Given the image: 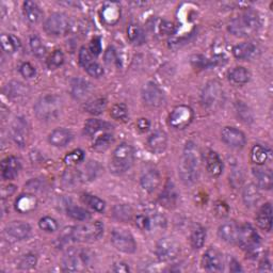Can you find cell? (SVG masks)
<instances>
[{"instance_id":"1","label":"cell","mask_w":273,"mask_h":273,"mask_svg":"<svg viewBox=\"0 0 273 273\" xmlns=\"http://www.w3.org/2000/svg\"><path fill=\"white\" fill-rule=\"evenodd\" d=\"M200 162L201 158L198 146L193 142H188L185 145L178 165V175L185 185L191 186L197 183L199 178Z\"/></svg>"},{"instance_id":"2","label":"cell","mask_w":273,"mask_h":273,"mask_svg":"<svg viewBox=\"0 0 273 273\" xmlns=\"http://www.w3.org/2000/svg\"><path fill=\"white\" fill-rule=\"evenodd\" d=\"M260 27V19L256 12L248 11L236 19L232 20L228 24V31L236 37H250L257 32Z\"/></svg>"},{"instance_id":"3","label":"cell","mask_w":273,"mask_h":273,"mask_svg":"<svg viewBox=\"0 0 273 273\" xmlns=\"http://www.w3.org/2000/svg\"><path fill=\"white\" fill-rule=\"evenodd\" d=\"M63 109L62 100L57 95H45L34 105V113L40 121L49 122L57 120Z\"/></svg>"},{"instance_id":"4","label":"cell","mask_w":273,"mask_h":273,"mask_svg":"<svg viewBox=\"0 0 273 273\" xmlns=\"http://www.w3.org/2000/svg\"><path fill=\"white\" fill-rule=\"evenodd\" d=\"M135 161L134 148L128 143H121L116 147L109 162L110 172L121 175L128 171Z\"/></svg>"},{"instance_id":"5","label":"cell","mask_w":273,"mask_h":273,"mask_svg":"<svg viewBox=\"0 0 273 273\" xmlns=\"http://www.w3.org/2000/svg\"><path fill=\"white\" fill-rule=\"evenodd\" d=\"M93 255L85 249L72 248L67 250L62 259V269L65 272H80L91 266Z\"/></svg>"},{"instance_id":"6","label":"cell","mask_w":273,"mask_h":273,"mask_svg":"<svg viewBox=\"0 0 273 273\" xmlns=\"http://www.w3.org/2000/svg\"><path fill=\"white\" fill-rule=\"evenodd\" d=\"M65 233L72 241L89 242L98 240L104 234V225L101 221H94L69 227Z\"/></svg>"},{"instance_id":"7","label":"cell","mask_w":273,"mask_h":273,"mask_svg":"<svg viewBox=\"0 0 273 273\" xmlns=\"http://www.w3.org/2000/svg\"><path fill=\"white\" fill-rule=\"evenodd\" d=\"M224 99L223 89L220 82L209 81L201 94V103L203 107L209 111L217 110L222 105Z\"/></svg>"},{"instance_id":"8","label":"cell","mask_w":273,"mask_h":273,"mask_svg":"<svg viewBox=\"0 0 273 273\" xmlns=\"http://www.w3.org/2000/svg\"><path fill=\"white\" fill-rule=\"evenodd\" d=\"M44 30L52 37H62L69 30V21L63 13H54L49 15L44 24Z\"/></svg>"},{"instance_id":"9","label":"cell","mask_w":273,"mask_h":273,"mask_svg":"<svg viewBox=\"0 0 273 273\" xmlns=\"http://www.w3.org/2000/svg\"><path fill=\"white\" fill-rule=\"evenodd\" d=\"M111 242L114 248L122 253L133 254L137 250L134 236L126 230H114L111 234Z\"/></svg>"},{"instance_id":"10","label":"cell","mask_w":273,"mask_h":273,"mask_svg":"<svg viewBox=\"0 0 273 273\" xmlns=\"http://www.w3.org/2000/svg\"><path fill=\"white\" fill-rule=\"evenodd\" d=\"M193 117H195V113L188 106H177L170 113L169 125L175 129H184L190 125Z\"/></svg>"},{"instance_id":"11","label":"cell","mask_w":273,"mask_h":273,"mask_svg":"<svg viewBox=\"0 0 273 273\" xmlns=\"http://www.w3.org/2000/svg\"><path fill=\"white\" fill-rule=\"evenodd\" d=\"M237 243H238L243 250L252 252L255 249L258 248V245L260 243V238L252 225L243 224L239 226V233H238Z\"/></svg>"},{"instance_id":"12","label":"cell","mask_w":273,"mask_h":273,"mask_svg":"<svg viewBox=\"0 0 273 273\" xmlns=\"http://www.w3.org/2000/svg\"><path fill=\"white\" fill-rule=\"evenodd\" d=\"M179 245L174 239L164 237L157 242L156 255L161 261H171L178 256Z\"/></svg>"},{"instance_id":"13","label":"cell","mask_w":273,"mask_h":273,"mask_svg":"<svg viewBox=\"0 0 273 273\" xmlns=\"http://www.w3.org/2000/svg\"><path fill=\"white\" fill-rule=\"evenodd\" d=\"M10 133L16 145H19L20 147L26 146V144L28 143L30 136L28 122L26 121L25 118H16L12 123Z\"/></svg>"},{"instance_id":"14","label":"cell","mask_w":273,"mask_h":273,"mask_svg":"<svg viewBox=\"0 0 273 273\" xmlns=\"http://www.w3.org/2000/svg\"><path fill=\"white\" fill-rule=\"evenodd\" d=\"M142 100L148 107L158 108L164 103V94L157 84L147 82L142 87Z\"/></svg>"},{"instance_id":"15","label":"cell","mask_w":273,"mask_h":273,"mask_svg":"<svg viewBox=\"0 0 273 273\" xmlns=\"http://www.w3.org/2000/svg\"><path fill=\"white\" fill-rule=\"evenodd\" d=\"M30 233V225L24 221H13L9 223L5 228V235L7 236V238L13 241H20L28 238Z\"/></svg>"},{"instance_id":"16","label":"cell","mask_w":273,"mask_h":273,"mask_svg":"<svg viewBox=\"0 0 273 273\" xmlns=\"http://www.w3.org/2000/svg\"><path fill=\"white\" fill-rule=\"evenodd\" d=\"M221 139L232 148H242L245 145L246 138L241 130L235 127H225L222 129Z\"/></svg>"},{"instance_id":"17","label":"cell","mask_w":273,"mask_h":273,"mask_svg":"<svg viewBox=\"0 0 273 273\" xmlns=\"http://www.w3.org/2000/svg\"><path fill=\"white\" fill-rule=\"evenodd\" d=\"M202 267L209 272H221L223 270L222 255L216 249L207 250L202 257Z\"/></svg>"},{"instance_id":"18","label":"cell","mask_w":273,"mask_h":273,"mask_svg":"<svg viewBox=\"0 0 273 273\" xmlns=\"http://www.w3.org/2000/svg\"><path fill=\"white\" fill-rule=\"evenodd\" d=\"M92 91V84L84 78L77 77L70 82V94L77 101L86 99Z\"/></svg>"},{"instance_id":"19","label":"cell","mask_w":273,"mask_h":273,"mask_svg":"<svg viewBox=\"0 0 273 273\" xmlns=\"http://www.w3.org/2000/svg\"><path fill=\"white\" fill-rule=\"evenodd\" d=\"M161 183L160 173L156 169H147L143 172L142 176L140 178L141 187H142L147 192L155 191Z\"/></svg>"},{"instance_id":"20","label":"cell","mask_w":273,"mask_h":273,"mask_svg":"<svg viewBox=\"0 0 273 273\" xmlns=\"http://www.w3.org/2000/svg\"><path fill=\"white\" fill-rule=\"evenodd\" d=\"M239 233V225L234 221L224 222L220 225L218 230V235L220 238L227 243H237Z\"/></svg>"},{"instance_id":"21","label":"cell","mask_w":273,"mask_h":273,"mask_svg":"<svg viewBox=\"0 0 273 273\" xmlns=\"http://www.w3.org/2000/svg\"><path fill=\"white\" fill-rule=\"evenodd\" d=\"M168 146V136L162 130H156L147 139V147L153 153L160 154Z\"/></svg>"},{"instance_id":"22","label":"cell","mask_w":273,"mask_h":273,"mask_svg":"<svg viewBox=\"0 0 273 273\" xmlns=\"http://www.w3.org/2000/svg\"><path fill=\"white\" fill-rule=\"evenodd\" d=\"M21 170V162L14 156L7 157L2 162V175L6 180L14 179Z\"/></svg>"},{"instance_id":"23","label":"cell","mask_w":273,"mask_h":273,"mask_svg":"<svg viewBox=\"0 0 273 273\" xmlns=\"http://www.w3.org/2000/svg\"><path fill=\"white\" fill-rule=\"evenodd\" d=\"M205 165L207 172L214 176V177H218L221 175L223 171V162L221 158L214 151H208L205 155Z\"/></svg>"},{"instance_id":"24","label":"cell","mask_w":273,"mask_h":273,"mask_svg":"<svg viewBox=\"0 0 273 273\" xmlns=\"http://www.w3.org/2000/svg\"><path fill=\"white\" fill-rule=\"evenodd\" d=\"M272 214H273V210L270 203H267L260 207V209L258 210V213L256 215V224L258 225L259 228H261V230L266 232L271 231L272 220H273Z\"/></svg>"},{"instance_id":"25","label":"cell","mask_w":273,"mask_h":273,"mask_svg":"<svg viewBox=\"0 0 273 273\" xmlns=\"http://www.w3.org/2000/svg\"><path fill=\"white\" fill-rule=\"evenodd\" d=\"M73 139V135L68 129L58 128L55 129L48 137V141L51 145L56 147H62L67 145Z\"/></svg>"},{"instance_id":"26","label":"cell","mask_w":273,"mask_h":273,"mask_svg":"<svg viewBox=\"0 0 273 273\" xmlns=\"http://www.w3.org/2000/svg\"><path fill=\"white\" fill-rule=\"evenodd\" d=\"M253 175L256 179V186L263 190H270L273 186L272 172L268 169L255 168L253 169Z\"/></svg>"},{"instance_id":"27","label":"cell","mask_w":273,"mask_h":273,"mask_svg":"<svg viewBox=\"0 0 273 273\" xmlns=\"http://www.w3.org/2000/svg\"><path fill=\"white\" fill-rule=\"evenodd\" d=\"M242 200L246 207H254L258 204L260 200V193L256 185H246L242 191Z\"/></svg>"},{"instance_id":"28","label":"cell","mask_w":273,"mask_h":273,"mask_svg":"<svg viewBox=\"0 0 273 273\" xmlns=\"http://www.w3.org/2000/svg\"><path fill=\"white\" fill-rule=\"evenodd\" d=\"M110 129H112V126L109 123L96 119L87 120L84 124V134L87 136H95L101 131H107Z\"/></svg>"},{"instance_id":"29","label":"cell","mask_w":273,"mask_h":273,"mask_svg":"<svg viewBox=\"0 0 273 273\" xmlns=\"http://www.w3.org/2000/svg\"><path fill=\"white\" fill-rule=\"evenodd\" d=\"M256 54V47L252 43H241L233 48V55L238 60L251 59Z\"/></svg>"},{"instance_id":"30","label":"cell","mask_w":273,"mask_h":273,"mask_svg":"<svg viewBox=\"0 0 273 273\" xmlns=\"http://www.w3.org/2000/svg\"><path fill=\"white\" fill-rule=\"evenodd\" d=\"M82 181V174L75 169H67L62 174V184L66 189L78 187Z\"/></svg>"},{"instance_id":"31","label":"cell","mask_w":273,"mask_h":273,"mask_svg":"<svg viewBox=\"0 0 273 273\" xmlns=\"http://www.w3.org/2000/svg\"><path fill=\"white\" fill-rule=\"evenodd\" d=\"M24 15L31 24H38L42 20V11L37 3L26 2L24 3Z\"/></svg>"},{"instance_id":"32","label":"cell","mask_w":273,"mask_h":273,"mask_svg":"<svg viewBox=\"0 0 273 273\" xmlns=\"http://www.w3.org/2000/svg\"><path fill=\"white\" fill-rule=\"evenodd\" d=\"M16 210L22 214H27L37 207V199L31 195H23L16 201Z\"/></svg>"},{"instance_id":"33","label":"cell","mask_w":273,"mask_h":273,"mask_svg":"<svg viewBox=\"0 0 273 273\" xmlns=\"http://www.w3.org/2000/svg\"><path fill=\"white\" fill-rule=\"evenodd\" d=\"M176 200H177V193H176L174 186L170 183L166 184V186L159 198L161 205L166 208H171L176 204Z\"/></svg>"},{"instance_id":"34","label":"cell","mask_w":273,"mask_h":273,"mask_svg":"<svg viewBox=\"0 0 273 273\" xmlns=\"http://www.w3.org/2000/svg\"><path fill=\"white\" fill-rule=\"evenodd\" d=\"M0 43L7 54H14L21 48V41L12 34H3L0 38Z\"/></svg>"},{"instance_id":"35","label":"cell","mask_w":273,"mask_h":273,"mask_svg":"<svg viewBox=\"0 0 273 273\" xmlns=\"http://www.w3.org/2000/svg\"><path fill=\"white\" fill-rule=\"evenodd\" d=\"M250 77L251 75L249 70L242 66L235 67L228 73V79H230L231 82L235 84H244L246 82H249Z\"/></svg>"},{"instance_id":"36","label":"cell","mask_w":273,"mask_h":273,"mask_svg":"<svg viewBox=\"0 0 273 273\" xmlns=\"http://www.w3.org/2000/svg\"><path fill=\"white\" fill-rule=\"evenodd\" d=\"M106 107H107V101L104 98H95L90 101H87L84 105V110L93 114V116H99V114H102Z\"/></svg>"},{"instance_id":"37","label":"cell","mask_w":273,"mask_h":273,"mask_svg":"<svg viewBox=\"0 0 273 273\" xmlns=\"http://www.w3.org/2000/svg\"><path fill=\"white\" fill-rule=\"evenodd\" d=\"M102 17L106 24L114 25L120 19V10L116 4H109L102 11Z\"/></svg>"},{"instance_id":"38","label":"cell","mask_w":273,"mask_h":273,"mask_svg":"<svg viewBox=\"0 0 273 273\" xmlns=\"http://www.w3.org/2000/svg\"><path fill=\"white\" fill-rule=\"evenodd\" d=\"M113 217L116 218L119 221L122 222H127L133 219L134 216V210L129 205L126 204H119L113 207Z\"/></svg>"},{"instance_id":"39","label":"cell","mask_w":273,"mask_h":273,"mask_svg":"<svg viewBox=\"0 0 273 273\" xmlns=\"http://www.w3.org/2000/svg\"><path fill=\"white\" fill-rule=\"evenodd\" d=\"M113 141L114 139L111 134L105 133L95 138V140L93 141L92 147L96 152H105V151H107L109 146L113 143Z\"/></svg>"},{"instance_id":"40","label":"cell","mask_w":273,"mask_h":273,"mask_svg":"<svg viewBox=\"0 0 273 273\" xmlns=\"http://www.w3.org/2000/svg\"><path fill=\"white\" fill-rule=\"evenodd\" d=\"M269 151L267 148H265L263 146L259 145V144H256L254 145L252 151H251V158H252V161L254 163H256L258 165H261V164H265V162L268 160L269 158Z\"/></svg>"},{"instance_id":"41","label":"cell","mask_w":273,"mask_h":273,"mask_svg":"<svg viewBox=\"0 0 273 273\" xmlns=\"http://www.w3.org/2000/svg\"><path fill=\"white\" fill-rule=\"evenodd\" d=\"M26 86L19 81H12L6 85L5 92L8 95V98L10 99H20L22 96L26 94Z\"/></svg>"},{"instance_id":"42","label":"cell","mask_w":273,"mask_h":273,"mask_svg":"<svg viewBox=\"0 0 273 273\" xmlns=\"http://www.w3.org/2000/svg\"><path fill=\"white\" fill-rule=\"evenodd\" d=\"M236 112L238 118L245 123V124H251V123L254 121V116L252 110L246 106L243 102H237L235 105Z\"/></svg>"},{"instance_id":"43","label":"cell","mask_w":273,"mask_h":273,"mask_svg":"<svg viewBox=\"0 0 273 273\" xmlns=\"http://www.w3.org/2000/svg\"><path fill=\"white\" fill-rule=\"evenodd\" d=\"M30 48H31V51L32 54L39 58V59H42L45 57L46 55V47L45 45H44L42 40L38 37V35H32V37L30 38Z\"/></svg>"},{"instance_id":"44","label":"cell","mask_w":273,"mask_h":273,"mask_svg":"<svg viewBox=\"0 0 273 273\" xmlns=\"http://www.w3.org/2000/svg\"><path fill=\"white\" fill-rule=\"evenodd\" d=\"M206 240V231L205 228L203 227H198L196 228L195 231H193L192 235H191V245L192 248L195 250H199L201 249L202 246L204 245Z\"/></svg>"},{"instance_id":"45","label":"cell","mask_w":273,"mask_h":273,"mask_svg":"<svg viewBox=\"0 0 273 273\" xmlns=\"http://www.w3.org/2000/svg\"><path fill=\"white\" fill-rule=\"evenodd\" d=\"M127 35L129 41L134 44H142L145 40V35L142 29L135 24L129 25V27L127 29Z\"/></svg>"},{"instance_id":"46","label":"cell","mask_w":273,"mask_h":273,"mask_svg":"<svg viewBox=\"0 0 273 273\" xmlns=\"http://www.w3.org/2000/svg\"><path fill=\"white\" fill-rule=\"evenodd\" d=\"M66 213L68 217L74 220H77V221H86V220H89L91 218V214L89 211L85 210L84 208L77 206H69L66 210Z\"/></svg>"},{"instance_id":"47","label":"cell","mask_w":273,"mask_h":273,"mask_svg":"<svg viewBox=\"0 0 273 273\" xmlns=\"http://www.w3.org/2000/svg\"><path fill=\"white\" fill-rule=\"evenodd\" d=\"M81 200L84 204H86L92 209L99 211V213H103V211L105 210V207H106L105 202L98 197L91 196V195H82Z\"/></svg>"},{"instance_id":"48","label":"cell","mask_w":273,"mask_h":273,"mask_svg":"<svg viewBox=\"0 0 273 273\" xmlns=\"http://www.w3.org/2000/svg\"><path fill=\"white\" fill-rule=\"evenodd\" d=\"M110 116L117 121L124 122L128 118V108L125 104H116L111 108Z\"/></svg>"},{"instance_id":"49","label":"cell","mask_w":273,"mask_h":273,"mask_svg":"<svg viewBox=\"0 0 273 273\" xmlns=\"http://www.w3.org/2000/svg\"><path fill=\"white\" fill-rule=\"evenodd\" d=\"M64 63V55L61 50H55L47 60V66L50 69H56Z\"/></svg>"},{"instance_id":"50","label":"cell","mask_w":273,"mask_h":273,"mask_svg":"<svg viewBox=\"0 0 273 273\" xmlns=\"http://www.w3.org/2000/svg\"><path fill=\"white\" fill-rule=\"evenodd\" d=\"M84 159V154L81 149H75V151L68 153L64 157V162L65 164L69 166H74L78 163H80Z\"/></svg>"},{"instance_id":"51","label":"cell","mask_w":273,"mask_h":273,"mask_svg":"<svg viewBox=\"0 0 273 273\" xmlns=\"http://www.w3.org/2000/svg\"><path fill=\"white\" fill-rule=\"evenodd\" d=\"M39 226L41 230L45 231L47 233H54L58 230V223L54 218L51 217H44L40 220Z\"/></svg>"},{"instance_id":"52","label":"cell","mask_w":273,"mask_h":273,"mask_svg":"<svg viewBox=\"0 0 273 273\" xmlns=\"http://www.w3.org/2000/svg\"><path fill=\"white\" fill-rule=\"evenodd\" d=\"M37 262H38V259L35 255L33 254L24 255L20 261V268L23 270H29V269L34 268L35 265H37Z\"/></svg>"},{"instance_id":"53","label":"cell","mask_w":273,"mask_h":273,"mask_svg":"<svg viewBox=\"0 0 273 273\" xmlns=\"http://www.w3.org/2000/svg\"><path fill=\"white\" fill-rule=\"evenodd\" d=\"M136 225L142 231H149L153 227L152 223V219L144 216V215H140L136 218Z\"/></svg>"},{"instance_id":"54","label":"cell","mask_w":273,"mask_h":273,"mask_svg":"<svg viewBox=\"0 0 273 273\" xmlns=\"http://www.w3.org/2000/svg\"><path fill=\"white\" fill-rule=\"evenodd\" d=\"M84 69L86 70L87 74L94 78H100L104 75V68L98 62H92L91 64L87 65Z\"/></svg>"},{"instance_id":"55","label":"cell","mask_w":273,"mask_h":273,"mask_svg":"<svg viewBox=\"0 0 273 273\" xmlns=\"http://www.w3.org/2000/svg\"><path fill=\"white\" fill-rule=\"evenodd\" d=\"M92 62L93 61H92V55H91L90 50L85 47H81L80 51H79V63H80L85 68Z\"/></svg>"},{"instance_id":"56","label":"cell","mask_w":273,"mask_h":273,"mask_svg":"<svg viewBox=\"0 0 273 273\" xmlns=\"http://www.w3.org/2000/svg\"><path fill=\"white\" fill-rule=\"evenodd\" d=\"M20 72L21 74L27 79H30V78H33L35 76V74H37V70H35V67L33 65H31L29 62H26V63H23L21 68H20Z\"/></svg>"},{"instance_id":"57","label":"cell","mask_w":273,"mask_h":273,"mask_svg":"<svg viewBox=\"0 0 273 273\" xmlns=\"http://www.w3.org/2000/svg\"><path fill=\"white\" fill-rule=\"evenodd\" d=\"M89 50H90L92 56L101 55V52H102V41H101L100 38H94L91 41Z\"/></svg>"},{"instance_id":"58","label":"cell","mask_w":273,"mask_h":273,"mask_svg":"<svg viewBox=\"0 0 273 273\" xmlns=\"http://www.w3.org/2000/svg\"><path fill=\"white\" fill-rule=\"evenodd\" d=\"M174 25L169 22H161L159 25V31L162 35H170L174 32Z\"/></svg>"},{"instance_id":"59","label":"cell","mask_w":273,"mask_h":273,"mask_svg":"<svg viewBox=\"0 0 273 273\" xmlns=\"http://www.w3.org/2000/svg\"><path fill=\"white\" fill-rule=\"evenodd\" d=\"M137 126L140 131L145 133V131L148 130L149 126H151V123H149V121L147 119H140L137 123Z\"/></svg>"},{"instance_id":"60","label":"cell","mask_w":273,"mask_h":273,"mask_svg":"<svg viewBox=\"0 0 273 273\" xmlns=\"http://www.w3.org/2000/svg\"><path fill=\"white\" fill-rule=\"evenodd\" d=\"M106 62L107 63H113V62H117V54H116V51H114L113 48H109L108 51L106 52Z\"/></svg>"},{"instance_id":"61","label":"cell","mask_w":273,"mask_h":273,"mask_svg":"<svg viewBox=\"0 0 273 273\" xmlns=\"http://www.w3.org/2000/svg\"><path fill=\"white\" fill-rule=\"evenodd\" d=\"M16 190V187L13 186V185H9V186H6L3 188L2 190V196H3V199H6V198H10L13 193L15 192Z\"/></svg>"},{"instance_id":"62","label":"cell","mask_w":273,"mask_h":273,"mask_svg":"<svg viewBox=\"0 0 273 273\" xmlns=\"http://www.w3.org/2000/svg\"><path fill=\"white\" fill-rule=\"evenodd\" d=\"M129 267L124 262H119L113 266L112 271L114 272H129Z\"/></svg>"},{"instance_id":"63","label":"cell","mask_w":273,"mask_h":273,"mask_svg":"<svg viewBox=\"0 0 273 273\" xmlns=\"http://www.w3.org/2000/svg\"><path fill=\"white\" fill-rule=\"evenodd\" d=\"M271 263L268 259H262V261L259 263V271L261 272H271Z\"/></svg>"},{"instance_id":"64","label":"cell","mask_w":273,"mask_h":273,"mask_svg":"<svg viewBox=\"0 0 273 273\" xmlns=\"http://www.w3.org/2000/svg\"><path fill=\"white\" fill-rule=\"evenodd\" d=\"M230 269H231V271H233V272H239V271H242V269H241V267H240V263H239L238 261H237V260H235V259H233V260L231 261V267H230Z\"/></svg>"}]
</instances>
